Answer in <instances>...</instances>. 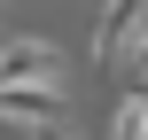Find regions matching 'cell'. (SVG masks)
Wrapping results in <instances>:
<instances>
[{
	"label": "cell",
	"instance_id": "cell-1",
	"mask_svg": "<svg viewBox=\"0 0 148 140\" xmlns=\"http://www.w3.org/2000/svg\"><path fill=\"white\" fill-rule=\"evenodd\" d=\"M0 86H39L62 94V55L47 39H0Z\"/></svg>",
	"mask_w": 148,
	"mask_h": 140
},
{
	"label": "cell",
	"instance_id": "cell-2",
	"mask_svg": "<svg viewBox=\"0 0 148 140\" xmlns=\"http://www.w3.org/2000/svg\"><path fill=\"white\" fill-rule=\"evenodd\" d=\"M140 23H148V0H101V16H94V62L101 70L125 62V47H133Z\"/></svg>",
	"mask_w": 148,
	"mask_h": 140
},
{
	"label": "cell",
	"instance_id": "cell-3",
	"mask_svg": "<svg viewBox=\"0 0 148 140\" xmlns=\"http://www.w3.org/2000/svg\"><path fill=\"white\" fill-rule=\"evenodd\" d=\"M0 125H23V132L62 125V94H39V86H0Z\"/></svg>",
	"mask_w": 148,
	"mask_h": 140
},
{
	"label": "cell",
	"instance_id": "cell-4",
	"mask_svg": "<svg viewBox=\"0 0 148 140\" xmlns=\"http://www.w3.org/2000/svg\"><path fill=\"white\" fill-rule=\"evenodd\" d=\"M109 140H148V94H125L109 109Z\"/></svg>",
	"mask_w": 148,
	"mask_h": 140
},
{
	"label": "cell",
	"instance_id": "cell-5",
	"mask_svg": "<svg viewBox=\"0 0 148 140\" xmlns=\"http://www.w3.org/2000/svg\"><path fill=\"white\" fill-rule=\"evenodd\" d=\"M125 70H133V94H148V23L133 31V47H125Z\"/></svg>",
	"mask_w": 148,
	"mask_h": 140
},
{
	"label": "cell",
	"instance_id": "cell-6",
	"mask_svg": "<svg viewBox=\"0 0 148 140\" xmlns=\"http://www.w3.org/2000/svg\"><path fill=\"white\" fill-rule=\"evenodd\" d=\"M23 140H78L70 125H39V132H23Z\"/></svg>",
	"mask_w": 148,
	"mask_h": 140
}]
</instances>
